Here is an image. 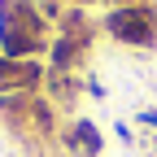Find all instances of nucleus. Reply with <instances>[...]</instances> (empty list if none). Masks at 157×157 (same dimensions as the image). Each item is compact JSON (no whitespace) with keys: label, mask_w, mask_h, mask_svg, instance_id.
Instances as JSON below:
<instances>
[{"label":"nucleus","mask_w":157,"mask_h":157,"mask_svg":"<svg viewBox=\"0 0 157 157\" xmlns=\"http://www.w3.org/2000/svg\"><path fill=\"white\" fill-rule=\"evenodd\" d=\"M109 26L118 31V35H127V39H148V17L140 13V17H135V13H118V17H109Z\"/></svg>","instance_id":"f257e3e1"}]
</instances>
